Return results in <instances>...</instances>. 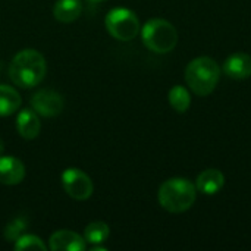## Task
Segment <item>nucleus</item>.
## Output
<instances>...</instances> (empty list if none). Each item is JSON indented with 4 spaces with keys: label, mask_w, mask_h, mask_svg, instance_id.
I'll return each instance as SVG.
<instances>
[{
    "label": "nucleus",
    "mask_w": 251,
    "mask_h": 251,
    "mask_svg": "<svg viewBox=\"0 0 251 251\" xmlns=\"http://www.w3.org/2000/svg\"><path fill=\"white\" fill-rule=\"evenodd\" d=\"M47 74V63L44 56L32 49L21 50L15 54L9 66V76L12 82L21 88L37 87Z\"/></svg>",
    "instance_id": "f257e3e1"
},
{
    "label": "nucleus",
    "mask_w": 251,
    "mask_h": 251,
    "mask_svg": "<svg viewBox=\"0 0 251 251\" xmlns=\"http://www.w3.org/2000/svg\"><path fill=\"white\" fill-rule=\"evenodd\" d=\"M197 199V188L187 178L166 179L157 193L159 204L169 213H184L193 207Z\"/></svg>",
    "instance_id": "f03ea898"
},
{
    "label": "nucleus",
    "mask_w": 251,
    "mask_h": 251,
    "mask_svg": "<svg viewBox=\"0 0 251 251\" xmlns=\"http://www.w3.org/2000/svg\"><path fill=\"white\" fill-rule=\"evenodd\" d=\"M219 65L207 56L193 59L185 68V82L190 90L199 97H206L212 94L219 82Z\"/></svg>",
    "instance_id": "7ed1b4c3"
},
{
    "label": "nucleus",
    "mask_w": 251,
    "mask_h": 251,
    "mask_svg": "<svg viewBox=\"0 0 251 251\" xmlns=\"http://www.w3.org/2000/svg\"><path fill=\"white\" fill-rule=\"evenodd\" d=\"M141 38L149 50L157 54H165L176 47L178 31L169 21L156 18L150 19L141 28Z\"/></svg>",
    "instance_id": "20e7f679"
},
{
    "label": "nucleus",
    "mask_w": 251,
    "mask_h": 251,
    "mask_svg": "<svg viewBox=\"0 0 251 251\" xmlns=\"http://www.w3.org/2000/svg\"><path fill=\"white\" fill-rule=\"evenodd\" d=\"M104 25L107 32L113 38L121 41H131L140 32L138 16L132 10L125 7L112 9L104 19Z\"/></svg>",
    "instance_id": "39448f33"
},
{
    "label": "nucleus",
    "mask_w": 251,
    "mask_h": 251,
    "mask_svg": "<svg viewBox=\"0 0 251 251\" xmlns=\"http://www.w3.org/2000/svg\"><path fill=\"white\" fill-rule=\"evenodd\" d=\"M62 185L69 197L79 201L90 199L94 191V185L90 176L76 168H68L62 174Z\"/></svg>",
    "instance_id": "423d86ee"
},
{
    "label": "nucleus",
    "mask_w": 251,
    "mask_h": 251,
    "mask_svg": "<svg viewBox=\"0 0 251 251\" xmlns=\"http://www.w3.org/2000/svg\"><path fill=\"white\" fill-rule=\"evenodd\" d=\"M65 106L62 94L53 90H38L31 97V107L37 115L44 118H54L62 113Z\"/></svg>",
    "instance_id": "0eeeda50"
},
{
    "label": "nucleus",
    "mask_w": 251,
    "mask_h": 251,
    "mask_svg": "<svg viewBox=\"0 0 251 251\" xmlns=\"http://www.w3.org/2000/svg\"><path fill=\"white\" fill-rule=\"evenodd\" d=\"M224 72L232 79H247L251 76V56L244 51L232 53L224 62Z\"/></svg>",
    "instance_id": "6e6552de"
},
{
    "label": "nucleus",
    "mask_w": 251,
    "mask_h": 251,
    "mask_svg": "<svg viewBox=\"0 0 251 251\" xmlns=\"http://www.w3.org/2000/svg\"><path fill=\"white\" fill-rule=\"evenodd\" d=\"M25 178L24 163L13 156H0V184L16 185Z\"/></svg>",
    "instance_id": "1a4fd4ad"
},
{
    "label": "nucleus",
    "mask_w": 251,
    "mask_h": 251,
    "mask_svg": "<svg viewBox=\"0 0 251 251\" xmlns=\"http://www.w3.org/2000/svg\"><path fill=\"white\" fill-rule=\"evenodd\" d=\"M50 249L53 251H84L85 240L72 231H57L50 237Z\"/></svg>",
    "instance_id": "9d476101"
},
{
    "label": "nucleus",
    "mask_w": 251,
    "mask_h": 251,
    "mask_svg": "<svg viewBox=\"0 0 251 251\" xmlns=\"http://www.w3.org/2000/svg\"><path fill=\"white\" fill-rule=\"evenodd\" d=\"M225 185V176L219 169H206L196 179V188L199 193L206 196L218 194Z\"/></svg>",
    "instance_id": "9b49d317"
},
{
    "label": "nucleus",
    "mask_w": 251,
    "mask_h": 251,
    "mask_svg": "<svg viewBox=\"0 0 251 251\" xmlns=\"http://www.w3.org/2000/svg\"><path fill=\"white\" fill-rule=\"evenodd\" d=\"M16 129L18 134L25 140L37 138L41 129V122L38 119V115L32 109L21 110L16 118Z\"/></svg>",
    "instance_id": "f8f14e48"
},
{
    "label": "nucleus",
    "mask_w": 251,
    "mask_h": 251,
    "mask_svg": "<svg viewBox=\"0 0 251 251\" xmlns=\"http://www.w3.org/2000/svg\"><path fill=\"white\" fill-rule=\"evenodd\" d=\"M82 12L81 0H57L53 9V15L59 22L69 24L79 18Z\"/></svg>",
    "instance_id": "ddd939ff"
},
{
    "label": "nucleus",
    "mask_w": 251,
    "mask_h": 251,
    "mask_svg": "<svg viewBox=\"0 0 251 251\" xmlns=\"http://www.w3.org/2000/svg\"><path fill=\"white\" fill-rule=\"evenodd\" d=\"M21 96L13 87L0 85V118L13 115L21 107Z\"/></svg>",
    "instance_id": "4468645a"
},
{
    "label": "nucleus",
    "mask_w": 251,
    "mask_h": 251,
    "mask_svg": "<svg viewBox=\"0 0 251 251\" xmlns=\"http://www.w3.org/2000/svg\"><path fill=\"white\" fill-rule=\"evenodd\" d=\"M168 99H169V104L172 106V109L178 113H185L191 106V94L182 85H174L169 90Z\"/></svg>",
    "instance_id": "2eb2a0df"
},
{
    "label": "nucleus",
    "mask_w": 251,
    "mask_h": 251,
    "mask_svg": "<svg viewBox=\"0 0 251 251\" xmlns=\"http://www.w3.org/2000/svg\"><path fill=\"white\" fill-rule=\"evenodd\" d=\"M110 229L104 222H91L84 229V240L90 244H101L109 238Z\"/></svg>",
    "instance_id": "dca6fc26"
},
{
    "label": "nucleus",
    "mask_w": 251,
    "mask_h": 251,
    "mask_svg": "<svg viewBox=\"0 0 251 251\" xmlns=\"http://www.w3.org/2000/svg\"><path fill=\"white\" fill-rule=\"evenodd\" d=\"M15 250H46L47 246L43 243V240L37 235H21L15 241Z\"/></svg>",
    "instance_id": "f3484780"
},
{
    "label": "nucleus",
    "mask_w": 251,
    "mask_h": 251,
    "mask_svg": "<svg viewBox=\"0 0 251 251\" xmlns=\"http://www.w3.org/2000/svg\"><path fill=\"white\" fill-rule=\"evenodd\" d=\"M26 225H28V222H26V219L22 218V216L12 219V221L7 224V226L4 228V238H6L7 241H16V240L24 234V231L26 229Z\"/></svg>",
    "instance_id": "a211bd4d"
},
{
    "label": "nucleus",
    "mask_w": 251,
    "mask_h": 251,
    "mask_svg": "<svg viewBox=\"0 0 251 251\" xmlns=\"http://www.w3.org/2000/svg\"><path fill=\"white\" fill-rule=\"evenodd\" d=\"M3 151H4V143H3V140L0 138V156L3 154Z\"/></svg>",
    "instance_id": "6ab92c4d"
},
{
    "label": "nucleus",
    "mask_w": 251,
    "mask_h": 251,
    "mask_svg": "<svg viewBox=\"0 0 251 251\" xmlns=\"http://www.w3.org/2000/svg\"><path fill=\"white\" fill-rule=\"evenodd\" d=\"M87 1H90V3H101L104 0H87Z\"/></svg>",
    "instance_id": "aec40b11"
}]
</instances>
